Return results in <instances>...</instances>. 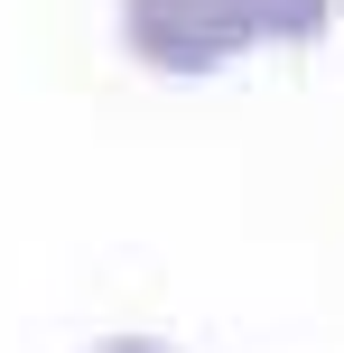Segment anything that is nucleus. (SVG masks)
I'll use <instances>...</instances> for the list:
<instances>
[{
    "label": "nucleus",
    "instance_id": "nucleus-1",
    "mask_svg": "<svg viewBox=\"0 0 344 353\" xmlns=\"http://www.w3.org/2000/svg\"><path fill=\"white\" fill-rule=\"evenodd\" d=\"M121 37L140 65H168V74H214L252 47L223 0H121Z\"/></svg>",
    "mask_w": 344,
    "mask_h": 353
},
{
    "label": "nucleus",
    "instance_id": "nucleus-2",
    "mask_svg": "<svg viewBox=\"0 0 344 353\" xmlns=\"http://www.w3.org/2000/svg\"><path fill=\"white\" fill-rule=\"evenodd\" d=\"M223 10L242 19L252 47H307V37H326L335 0H223Z\"/></svg>",
    "mask_w": 344,
    "mask_h": 353
},
{
    "label": "nucleus",
    "instance_id": "nucleus-3",
    "mask_svg": "<svg viewBox=\"0 0 344 353\" xmlns=\"http://www.w3.org/2000/svg\"><path fill=\"white\" fill-rule=\"evenodd\" d=\"M103 353H168V344H103Z\"/></svg>",
    "mask_w": 344,
    "mask_h": 353
}]
</instances>
